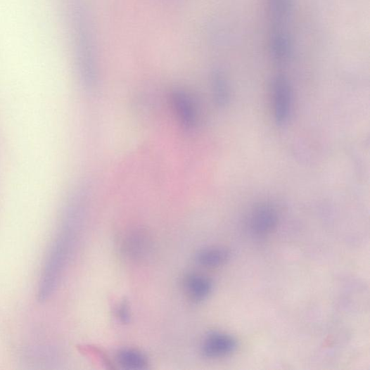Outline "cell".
Instances as JSON below:
<instances>
[{
	"mask_svg": "<svg viewBox=\"0 0 370 370\" xmlns=\"http://www.w3.org/2000/svg\"><path fill=\"white\" fill-rule=\"evenodd\" d=\"M82 198L80 195L71 204L49 250L38 289L40 301L47 300L55 293L71 255L76 236V225L82 210Z\"/></svg>",
	"mask_w": 370,
	"mask_h": 370,
	"instance_id": "6da1fadb",
	"label": "cell"
},
{
	"mask_svg": "<svg viewBox=\"0 0 370 370\" xmlns=\"http://www.w3.org/2000/svg\"><path fill=\"white\" fill-rule=\"evenodd\" d=\"M72 23L79 71L82 81L89 90L97 85V68L94 39L87 13L80 2L72 6Z\"/></svg>",
	"mask_w": 370,
	"mask_h": 370,
	"instance_id": "7a4b0ae2",
	"label": "cell"
},
{
	"mask_svg": "<svg viewBox=\"0 0 370 370\" xmlns=\"http://www.w3.org/2000/svg\"><path fill=\"white\" fill-rule=\"evenodd\" d=\"M292 89L288 79L277 75L273 83V107L276 122L283 125L288 120L292 107Z\"/></svg>",
	"mask_w": 370,
	"mask_h": 370,
	"instance_id": "3957f363",
	"label": "cell"
},
{
	"mask_svg": "<svg viewBox=\"0 0 370 370\" xmlns=\"http://www.w3.org/2000/svg\"><path fill=\"white\" fill-rule=\"evenodd\" d=\"M279 215L276 208L269 203H261L253 211L250 220L251 231L257 236H265L278 225Z\"/></svg>",
	"mask_w": 370,
	"mask_h": 370,
	"instance_id": "277c9868",
	"label": "cell"
},
{
	"mask_svg": "<svg viewBox=\"0 0 370 370\" xmlns=\"http://www.w3.org/2000/svg\"><path fill=\"white\" fill-rule=\"evenodd\" d=\"M173 108L181 125L189 129L197 124L198 113L196 106L186 91L176 89L172 94Z\"/></svg>",
	"mask_w": 370,
	"mask_h": 370,
	"instance_id": "5b68a950",
	"label": "cell"
},
{
	"mask_svg": "<svg viewBox=\"0 0 370 370\" xmlns=\"http://www.w3.org/2000/svg\"><path fill=\"white\" fill-rule=\"evenodd\" d=\"M236 348V341L223 333H212L205 339L202 352L208 358H219L231 355Z\"/></svg>",
	"mask_w": 370,
	"mask_h": 370,
	"instance_id": "8992f818",
	"label": "cell"
},
{
	"mask_svg": "<svg viewBox=\"0 0 370 370\" xmlns=\"http://www.w3.org/2000/svg\"><path fill=\"white\" fill-rule=\"evenodd\" d=\"M185 288L189 295L194 301H202L206 299L212 290V282L203 275L191 274L184 281Z\"/></svg>",
	"mask_w": 370,
	"mask_h": 370,
	"instance_id": "52a82bcc",
	"label": "cell"
},
{
	"mask_svg": "<svg viewBox=\"0 0 370 370\" xmlns=\"http://www.w3.org/2000/svg\"><path fill=\"white\" fill-rule=\"evenodd\" d=\"M273 31H286L287 23L293 11V0H268Z\"/></svg>",
	"mask_w": 370,
	"mask_h": 370,
	"instance_id": "ba28073f",
	"label": "cell"
},
{
	"mask_svg": "<svg viewBox=\"0 0 370 370\" xmlns=\"http://www.w3.org/2000/svg\"><path fill=\"white\" fill-rule=\"evenodd\" d=\"M272 54L275 60L283 62L292 51V42L287 32H272L270 40Z\"/></svg>",
	"mask_w": 370,
	"mask_h": 370,
	"instance_id": "9c48e42d",
	"label": "cell"
},
{
	"mask_svg": "<svg viewBox=\"0 0 370 370\" xmlns=\"http://www.w3.org/2000/svg\"><path fill=\"white\" fill-rule=\"evenodd\" d=\"M230 255L229 251L224 248H211L200 250L197 254L196 260L204 267H217L224 265Z\"/></svg>",
	"mask_w": 370,
	"mask_h": 370,
	"instance_id": "30bf717a",
	"label": "cell"
},
{
	"mask_svg": "<svg viewBox=\"0 0 370 370\" xmlns=\"http://www.w3.org/2000/svg\"><path fill=\"white\" fill-rule=\"evenodd\" d=\"M117 360L120 365L129 369H141L147 365L146 357L134 350H123L118 353Z\"/></svg>",
	"mask_w": 370,
	"mask_h": 370,
	"instance_id": "8fae6325",
	"label": "cell"
},
{
	"mask_svg": "<svg viewBox=\"0 0 370 370\" xmlns=\"http://www.w3.org/2000/svg\"><path fill=\"white\" fill-rule=\"evenodd\" d=\"M213 90L215 101L219 107H224L229 99V89L223 73L216 71L213 75Z\"/></svg>",
	"mask_w": 370,
	"mask_h": 370,
	"instance_id": "7c38bea8",
	"label": "cell"
},
{
	"mask_svg": "<svg viewBox=\"0 0 370 370\" xmlns=\"http://www.w3.org/2000/svg\"><path fill=\"white\" fill-rule=\"evenodd\" d=\"M117 313L120 319L123 322H127L129 320V313L127 306L125 304H122L120 306Z\"/></svg>",
	"mask_w": 370,
	"mask_h": 370,
	"instance_id": "4fadbf2b",
	"label": "cell"
}]
</instances>
